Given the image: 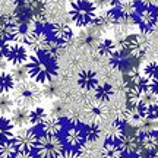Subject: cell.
I'll return each mask as SVG.
<instances>
[{
  "label": "cell",
  "mask_w": 158,
  "mask_h": 158,
  "mask_svg": "<svg viewBox=\"0 0 158 158\" xmlns=\"http://www.w3.org/2000/svg\"><path fill=\"white\" fill-rule=\"evenodd\" d=\"M15 85H16V82H15L12 73L6 72V70L0 72V94H10L15 88Z\"/></svg>",
  "instance_id": "obj_22"
},
{
  "label": "cell",
  "mask_w": 158,
  "mask_h": 158,
  "mask_svg": "<svg viewBox=\"0 0 158 158\" xmlns=\"http://www.w3.org/2000/svg\"><path fill=\"white\" fill-rule=\"evenodd\" d=\"M135 2H138V0H135Z\"/></svg>",
  "instance_id": "obj_38"
},
{
  "label": "cell",
  "mask_w": 158,
  "mask_h": 158,
  "mask_svg": "<svg viewBox=\"0 0 158 158\" xmlns=\"http://www.w3.org/2000/svg\"><path fill=\"white\" fill-rule=\"evenodd\" d=\"M64 141L68 143V147L70 149H78L84 145V132L79 129L78 126H72L66 130V135H64Z\"/></svg>",
  "instance_id": "obj_10"
},
{
  "label": "cell",
  "mask_w": 158,
  "mask_h": 158,
  "mask_svg": "<svg viewBox=\"0 0 158 158\" xmlns=\"http://www.w3.org/2000/svg\"><path fill=\"white\" fill-rule=\"evenodd\" d=\"M97 51L104 57H110L114 51H117V45H116V41L111 38H104L100 40V43L97 44Z\"/></svg>",
  "instance_id": "obj_21"
},
{
  "label": "cell",
  "mask_w": 158,
  "mask_h": 158,
  "mask_svg": "<svg viewBox=\"0 0 158 158\" xmlns=\"http://www.w3.org/2000/svg\"><path fill=\"white\" fill-rule=\"evenodd\" d=\"M56 158H79V155L76 152H73V149H70V151H63V152H60Z\"/></svg>",
  "instance_id": "obj_32"
},
{
  "label": "cell",
  "mask_w": 158,
  "mask_h": 158,
  "mask_svg": "<svg viewBox=\"0 0 158 158\" xmlns=\"http://www.w3.org/2000/svg\"><path fill=\"white\" fill-rule=\"evenodd\" d=\"M122 158H124V157H122Z\"/></svg>",
  "instance_id": "obj_39"
},
{
  "label": "cell",
  "mask_w": 158,
  "mask_h": 158,
  "mask_svg": "<svg viewBox=\"0 0 158 158\" xmlns=\"http://www.w3.org/2000/svg\"><path fill=\"white\" fill-rule=\"evenodd\" d=\"M154 12H155V18H157V22H158V7L157 9H154Z\"/></svg>",
  "instance_id": "obj_36"
},
{
  "label": "cell",
  "mask_w": 158,
  "mask_h": 158,
  "mask_svg": "<svg viewBox=\"0 0 158 158\" xmlns=\"http://www.w3.org/2000/svg\"><path fill=\"white\" fill-rule=\"evenodd\" d=\"M69 16L76 27L86 28L95 19L97 7L91 0H72Z\"/></svg>",
  "instance_id": "obj_3"
},
{
  "label": "cell",
  "mask_w": 158,
  "mask_h": 158,
  "mask_svg": "<svg viewBox=\"0 0 158 158\" xmlns=\"http://www.w3.org/2000/svg\"><path fill=\"white\" fill-rule=\"evenodd\" d=\"M123 2H124V0H108V6L116 9V7H118V6L122 5Z\"/></svg>",
  "instance_id": "obj_34"
},
{
  "label": "cell",
  "mask_w": 158,
  "mask_h": 158,
  "mask_svg": "<svg viewBox=\"0 0 158 158\" xmlns=\"http://www.w3.org/2000/svg\"><path fill=\"white\" fill-rule=\"evenodd\" d=\"M37 141H38L37 132L34 129H28V127H21L12 136V142L18 151H34Z\"/></svg>",
  "instance_id": "obj_6"
},
{
  "label": "cell",
  "mask_w": 158,
  "mask_h": 158,
  "mask_svg": "<svg viewBox=\"0 0 158 158\" xmlns=\"http://www.w3.org/2000/svg\"><path fill=\"white\" fill-rule=\"evenodd\" d=\"M10 113H12L10 122L13 123V126L23 127L27 123H29V108L22 107V106H16Z\"/></svg>",
  "instance_id": "obj_13"
},
{
  "label": "cell",
  "mask_w": 158,
  "mask_h": 158,
  "mask_svg": "<svg viewBox=\"0 0 158 158\" xmlns=\"http://www.w3.org/2000/svg\"><path fill=\"white\" fill-rule=\"evenodd\" d=\"M127 57H129V53L114 51L113 54L108 57V63L113 69H123L127 64Z\"/></svg>",
  "instance_id": "obj_23"
},
{
  "label": "cell",
  "mask_w": 158,
  "mask_h": 158,
  "mask_svg": "<svg viewBox=\"0 0 158 158\" xmlns=\"http://www.w3.org/2000/svg\"><path fill=\"white\" fill-rule=\"evenodd\" d=\"M15 107V101L9 94H0V114H7L10 113Z\"/></svg>",
  "instance_id": "obj_28"
},
{
  "label": "cell",
  "mask_w": 158,
  "mask_h": 158,
  "mask_svg": "<svg viewBox=\"0 0 158 158\" xmlns=\"http://www.w3.org/2000/svg\"><path fill=\"white\" fill-rule=\"evenodd\" d=\"M50 32L53 40H56L57 43H60V44H68L73 38V31L66 23H60V22L53 23L50 27Z\"/></svg>",
  "instance_id": "obj_9"
},
{
  "label": "cell",
  "mask_w": 158,
  "mask_h": 158,
  "mask_svg": "<svg viewBox=\"0 0 158 158\" xmlns=\"http://www.w3.org/2000/svg\"><path fill=\"white\" fill-rule=\"evenodd\" d=\"M138 142H139V148L149 151V152H155L158 149V136L154 132L149 133H142L141 136H138Z\"/></svg>",
  "instance_id": "obj_14"
},
{
  "label": "cell",
  "mask_w": 158,
  "mask_h": 158,
  "mask_svg": "<svg viewBox=\"0 0 158 158\" xmlns=\"http://www.w3.org/2000/svg\"><path fill=\"white\" fill-rule=\"evenodd\" d=\"M123 136H124V130H123V126H122L120 122L114 120V122H111V123L108 124L107 130H106V138H107V141L118 143V141H120Z\"/></svg>",
  "instance_id": "obj_18"
},
{
  "label": "cell",
  "mask_w": 158,
  "mask_h": 158,
  "mask_svg": "<svg viewBox=\"0 0 158 158\" xmlns=\"http://www.w3.org/2000/svg\"><path fill=\"white\" fill-rule=\"evenodd\" d=\"M82 132H84L85 142H97L101 136V130L97 123H88L85 126V130H82Z\"/></svg>",
  "instance_id": "obj_24"
},
{
  "label": "cell",
  "mask_w": 158,
  "mask_h": 158,
  "mask_svg": "<svg viewBox=\"0 0 158 158\" xmlns=\"http://www.w3.org/2000/svg\"><path fill=\"white\" fill-rule=\"evenodd\" d=\"M98 82V75L94 70H82L78 76V85L85 91H94Z\"/></svg>",
  "instance_id": "obj_11"
},
{
  "label": "cell",
  "mask_w": 158,
  "mask_h": 158,
  "mask_svg": "<svg viewBox=\"0 0 158 158\" xmlns=\"http://www.w3.org/2000/svg\"><path fill=\"white\" fill-rule=\"evenodd\" d=\"M47 113H45V110L43 107H37L34 108H29V123L32 124V126H40V124L43 123V120L45 118Z\"/></svg>",
  "instance_id": "obj_25"
},
{
  "label": "cell",
  "mask_w": 158,
  "mask_h": 158,
  "mask_svg": "<svg viewBox=\"0 0 158 158\" xmlns=\"http://www.w3.org/2000/svg\"><path fill=\"white\" fill-rule=\"evenodd\" d=\"M154 158H158V152H155V154H154Z\"/></svg>",
  "instance_id": "obj_37"
},
{
  "label": "cell",
  "mask_w": 158,
  "mask_h": 158,
  "mask_svg": "<svg viewBox=\"0 0 158 158\" xmlns=\"http://www.w3.org/2000/svg\"><path fill=\"white\" fill-rule=\"evenodd\" d=\"M114 95V88L111 84H98L94 89V97H95V101L98 102H107L111 100V97Z\"/></svg>",
  "instance_id": "obj_15"
},
{
  "label": "cell",
  "mask_w": 158,
  "mask_h": 158,
  "mask_svg": "<svg viewBox=\"0 0 158 158\" xmlns=\"http://www.w3.org/2000/svg\"><path fill=\"white\" fill-rule=\"evenodd\" d=\"M28 48L27 45L22 43H16V41H7L5 48V59L13 66L16 64H23L28 60Z\"/></svg>",
  "instance_id": "obj_7"
},
{
  "label": "cell",
  "mask_w": 158,
  "mask_h": 158,
  "mask_svg": "<svg viewBox=\"0 0 158 158\" xmlns=\"http://www.w3.org/2000/svg\"><path fill=\"white\" fill-rule=\"evenodd\" d=\"M64 151L62 139L57 135H43L38 136L35 145V152L38 158H56L60 152Z\"/></svg>",
  "instance_id": "obj_4"
},
{
  "label": "cell",
  "mask_w": 158,
  "mask_h": 158,
  "mask_svg": "<svg viewBox=\"0 0 158 158\" xmlns=\"http://www.w3.org/2000/svg\"><path fill=\"white\" fill-rule=\"evenodd\" d=\"M13 133H15V126L10 122V118L0 114V142L10 141Z\"/></svg>",
  "instance_id": "obj_19"
},
{
  "label": "cell",
  "mask_w": 158,
  "mask_h": 158,
  "mask_svg": "<svg viewBox=\"0 0 158 158\" xmlns=\"http://www.w3.org/2000/svg\"><path fill=\"white\" fill-rule=\"evenodd\" d=\"M16 147L13 145V142L10 141H3L0 142V158H13L16 154Z\"/></svg>",
  "instance_id": "obj_27"
},
{
  "label": "cell",
  "mask_w": 158,
  "mask_h": 158,
  "mask_svg": "<svg viewBox=\"0 0 158 158\" xmlns=\"http://www.w3.org/2000/svg\"><path fill=\"white\" fill-rule=\"evenodd\" d=\"M40 126H41V129H43L45 135H59L63 127V123L60 117L48 114V116H45V118L43 120V123Z\"/></svg>",
  "instance_id": "obj_12"
},
{
  "label": "cell",
  "mask_w": 158,
  "mask_h": 158,
  "mask_svg": "<svg viewBox=\"0 0 158 158\" xmlns=\"http://www.w3.org/2000/svg\"><path fill=\"white\" fill-rule=\"evenodd\" d=\"M118 147L123 151V154H135L139 149V142L136 135H124L118 141Z\"/></svg>",
  "instance_id": "obj_17"
},
{
  "label": "cell",
  "mask_w": 158,
  "mask_h": 158,
  "mask_svg": "<svg viewBox=\"0 0 158 158\" xmlns=\"http://www.w3.org/2000/svg\"><path fill=\"white\" fill-rule=\"evenodd\" d=\"M13 158H37V155H34L32 151H16Z\"/></svg>",
  "instance_id": "obj_31"
},
{
  "label": "cell",
  "mask_w": 158,
  "mask_h": 158,
  "mask_svg": "<svg viewBox=\"0 0 158 158\" xmlns=\"http://www.w3.org/2000/svg\"><path fill=\"white\" fill-rule=\"evenodd\" d=\"M141 75H142V78H143L145 85H148V86H152V85L158 81V63L157 62L147 63Z\"/></svg>",
  "instance_id": "obj_16"
},
{
  "label": "cell",
  "mask_w": 158,
  "mask_h": 158,
  "mask_svg": "<svg viewBox=\"0 0 158 158\" xmlns=\"http://www.w3.org/2000/svg\"><path fill=\"white\" fill-rule=\"evenodd\" d=\"M6 66H7V60L5 59V56H0V72L6 70Z\"/></svg>",
  "instance_id": "obj_35"
},
{
  "label": "cell",
  "mask_w": 158,
  "mask_h": 158,
  "mask_svg": "<svg viewBox=\"0 0 158 158\" xmlns=\"http://www.w3.org/2000/svg\"><path fill=\"white\" fill-rule=\"evenodd\" d=\"M138 2L135 0H124L122 5L116 7L118 12H120V15H124V16H135L136 10H138Z\"/></svg>",
  "instance_id": "obj_26"
},
{
  "label": "cell",
  "mask_w": 158,
  "mask_h": 158,
  "mask_svg": "<svg viewBox=\"0 0 158 158\" xmlns=\"http://www.w3.org/2000/svg\"><path fill=\"white\" fill-rule=\"evenodd\" d=\"M92 3L95 5L97 9H106V7H108V0H92Z\"/></svg>",
  "instance_id": "obj_33"
},
{
  "label": "cell",
  "mask_w": 158,
  "mask_h": 158,
  "mask_svg": "<svg viewBox=\"0 0 158 158\" xmlns=\"http://www.w3.org/2000/svg\"><path fill=\"white\" fill-rule=\"evenodd\" d=\"M13 79H15V82H23V81H27L29 78L28 75V69H27V64L23 63V64H16V66H13V70L10 72Z\"/></svg>",
  "instance_id": "obj_29"
},
{
  "label": "cell",
  "mask_w": 158,
  "mask_h": 158,
  "mask_svg": "<svg viewBox=\"0 0 158 158\" xmlns=\"http://www.w3.org/2000/svg\"><path fill=\"white\" fill-rule=\"evenodd\" d=\"M35 81H23L15 85V97L13 101L16 106H22L27 108L37 107L43 98V91Z\"/></svg>",
  "instance_id": "obj_2"
},
{
  "label": "cell",
  "mask_w": 158,
  "mask_h": 158,
  "mask_svg": "<svg viewBox=\"0 0 158 158\" xmlns=\"http://www.w3.org/2000/svg\"><path fill=\"white\" fill-rule=\"evenodd\" d=\"M123 155V151L120 149L118 143L116 142L107 141L101 149V158H122Z\"/></svg>",
  "instance_id": "obj_20"
},
{
  "label": "cell",
  "mask_w": 158,
  "mask_h": 158,
  "mask_svg": "<svg viewBox=\"0 0 158 158\" xmlns=\"http://www.w3.org/2000/svg\"><path fill=\"white\" fill-rule=\"evenodd\" d=\"M25 64L28 69L29 78L40 85H44L53 81L57 73L56 57H53L51 54L44 53V51L31 54Z\"/></svg>",
  "instance_id": "obj_1"
},
{
  "label": "cell",
  "mask_w": 158,
  "mask_h": 158,
  "mask_svg": "<svg viewBox=\"0 0 158 158\" xmlns=\"http://www.w3.org/2000/svg\"><path fill=\"white\" fill-rule=\"evenodd\" d=\"M23 44L29 47L34 53H43L48 48L50 37L43 29H25Z\"/></svg>",
  "instance_id": "obj_5"
},
{
  "label": "cell",
  "mask_w": 158,
  "mask_h": 158,
  "mask_svg": "<svg viewBox=\"0 0 158 158\" xmlns=\"http://www.w3.org/2000/svg\"><path fill=\"white\" fill-rule=\"evenodd\" d=\"M135 19L138 27L142 29V32L149 34L151 31H154L155 25H157V18H155V12L152 7L149 6H143V7H138V10L135 13Z\"/></svg>",
  "instance_id": "obj_8"
},
{
  "label": "cell",
  "mask_w": 158,
  "mask_h": 158,
  "mask_svg": "<svg viewBox=\"0 0 158 158\" xmlns=\"http://www.w3.org/2000/svg\"><path fill=\"white\" fill-rule=\"evenodd\" d=\"M51 116H56V117H66V108H64V104L62 101H56L53 104V107H51V111H50Z\"/></svg>",
  "instance_id": "obj_30"
}]
</instances>
